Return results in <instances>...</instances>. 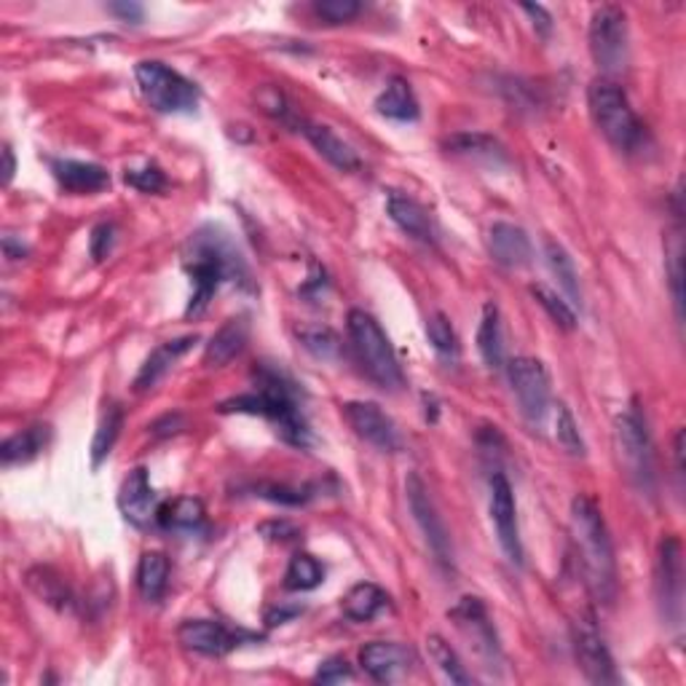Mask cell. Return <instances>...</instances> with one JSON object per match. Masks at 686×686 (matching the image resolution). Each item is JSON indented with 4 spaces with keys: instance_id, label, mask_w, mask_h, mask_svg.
Masks as SVG:
<instances>
[{
    "instance_id": "74e56055",
    "label": "cell",
    "mask_w": 686,
    "mask_h": 686,
    "mask_svg": "<svg viewBox=\"0 0 686 686\" xmlns=\"http://www.w3.org/2000/svg\"><path fill=\"white\" fill-rule=\"evenodd\" d=\"M531 295H534L536 303L547 312V317L558 325L560 330H574L576 328V314L571 308L569 301L560 298L558 293H552L545 284H531Z\"/></svg>"
},
{
    "instance_id": "7c38bea8",
    "label": "cell",
    "mask_w": 686,
    "mask_h": 686,
    "mask_svg": "<svg viewBox=\"0 0 686 686\" xmlns=\"http://www.w3.org/2000/svg\"><path fill=\"white\" fill-rule=\"evenodd\" d=\"M682 542L678 536L668 534L660 542L657 552V590H660V604L665 611V620L678 625L682 620V596H684V560Z\"/></svg>"
},
{
    "instance_id": "ffe728a7",
    "label": "cell",
    "mask_w": 686,
    "mask_h": 686,
    "mask_svg": "<svg viewBox=\"0 0 686 686\" xmlns=\"http://www.w3.org/2000/svg\"><path fill=\"white\" fill-rule=\"evenodd\" d=\"M488 253L499 266L523 268L531 263L529 233L512 223H494L488 231Z\"/></svg>"
},
{
    "instance_id": "c3c4849f",
    "label": "cell",
    "mask_w": 686,
    "mask_h": 686,
    "mask_svg": "<svg viewBox=\"0 0 686 686\" xmlns=\"http://www.w3.org/2000/svg\"><path fill=\"white\" fill-rule=\"evenodd\" d=\"M107 11H111L113 16H118L122 22H127V25H140L142 16H145V9H142L140 3H127V0H122V3H111L107 5Z\"/></svg>"
},
{
    "instance_id": "d6986e66",
    "label": "cell",
    "mask_w": 686,
    "mask_h": 686,
    "mask_svg": "<svg viewBox=\"0 0 686 686\" xmlns=\"http://www.w3.org/2000/svg\"><path fill=\"white\" fill-rule=\"evenodd\" d=\"M295 127H298V131H303V137L312 142L314 151H317L319 156L325 158V162L333 164L335 169H341V172H357L359 169V164L363 162H359L357 151H354V148L348 145L343 137L335 135V131L330 127H325V124L306 122V118L295 122Z\"/></svg>"
},
{
    "instance_id": "7402d4cb",
    "label": "cell",
    "mask_w": 686,
    "mask_h": 686,
    "mask_svg": "<svg viewBox=\"0 0 686 686\" xmlns=\"http://www.w3.org/2000/svg\"><path fill=\"white\" fill-rule=\"evenodd\" d=\"M247 339L250 322L244 314L226 319V322L215 330V335L209 339L207 346H204V365H209V368H223V365L231 363L237 354H242V348L247 346Z\"/></svg>"
},
{
    "instance_id": "681fc988",
    "label": "cell",
    "mask_w": 686,
    "mask_h": 686,
    "mask_svg": "<svg viewBox=\"0 0 686 686\" xmlns=\"http://www.w3.org/2000/svg\"><path fill=\"white\" fill-rule=\"evenodd\" d=\"M671 284H673V298H676V312H678V317H682V303H684V295H682V244H676V250H673V255H671Z\"/></svg>"
},
{
    "instance_id": "cb8c5ba5",
    "label": "cell",
    "mask_w": 686,
    "mask_h": 686,
    "mask_svg": "<svg viewBox=\"0 0 686 686\" xmlns=\"http://www.w3.org/2000/svg\"><path fill=\"white\" fill-rule=\"evenodd\" d=\"M386 213L394 220V226H397L399 231L408 233V237H414L416 242L434 244L432 220H429L427 209L421 207L416 199L405 196V193H399V191H389Z\"/></svg>"
},
{
    "instance_id": "2e32d148",
    "label": "cell",
    "mask_w": 686,
    "mask_h": 686,
    "mask_svg": "<svg viewBox=\"0 0 686 686\" xmlns=\"http://www.w3.org/2000/svg\"><path fill=\"white\" fill-rule=\"evenodd\" d=\"M450 620L456 622V627L461 631V636L470 641V646L478 655L488 657H499V644H496V633L494 625L488 620V611H485L483 600L474 598V596H465L454 609L448 611Z\"/></svg>"
},
{
    "instance_id": "8992f818",
    "label": "cell",
    "mask_w": 686,
    "mask_h": 686,
    "mask_svg": "<svg viewBox=\"0 0 686 686\" xmlns=\"http://www.w3.org/2000/svg\"><path fill=\"white\" fill-rule=\"evenodd\" d=\"M135 78L148 105L158 113H188L199 105V86L158 60L135 65Z\"/></svg>"
},
{
    "instance_id": "277c9868",
    "label": "cell",
    "mask_w": 686,
    "mask_h": 686,
    "mask_svg": "<svg viewBox=\"0 0 686 686\" xmlns=\"http://www.w3.org/2000/svg\"><path fill=\"white\" fill-rule=\"evenodd\" d=\"M346 328L365 376H368L376 386L384 389V392H397V389H403L405 376L403 368H399V359L397 354H394L392 341H389L384 328L376 322L373 314L363 312V308H352L346 319Z\"/></svg>"
},
{
    "instance_id": "db71d44e",
    "label": "cell",
    "mask_w": 686,
    "mask_h": 686,
    "mask_svg": "<svg viewBox=\"0 0 686 686\" xmlns=\"http://www.w3.org/2000/svg\"><path fill=\"white\" fill-rule=\"evenodd\" d=\"M14 172H16L14 151H11V145H3V182L5 186H11V180H14Z\"/></svg>"
},
{
    "instance_id": "e575fe53",
    "label": "cell",
    "mask_w": 686,
    "mask_h": 686,
    "mask_svg": "<svg viewBox=\"0 0 686 686\" xmlns=\"http://www.w3.org/2000/svg\"><path fill=\"white\" fill-rule=\"evenodd\" d=\"M427 651H429V660L440 668V673H443L450 684H461V686L472 684V676L467 673V668L461 665L459 655H456L454 646L445 641L443 636L432 633V636L427 638Z\"/></svg>"
},
{
    "instance_id": "83f0119b",
    "label": "cell",
    "mask_w": 686,
    "mask_h": 686,
    "mask_svg": "<svg viewBox=\"0 0 686 686\" xmlns=\"http://www.w3.org/2000/svg\"><path fill=\"white\" fill-rule=\"evenodd\" d=\"M478 352L488 368H505V333H501V314L496 303L483 306V317L478 325Z\"/></svg>"
},
{
    "instance_id": "4316f807",
    "label": "cell",
    "mask_w": 686,
    "mask_h": 686,
    "mask_svg": "<svg viewBox=\"0 0 686 686\" xmlns=\"http://www.w3.org/2000/svg\"><path fill=\"white\" fill-rule=\"evenodd\" d=\"M25 585L36 593L43 604L54 606L56 611H73L76 609V596H73L71 585L56 574L49 566H36L25 574Z\"/></svg>"
},
{
    "instance_id": "60d3db41",
    "label": "cell",
    "mask_w": 686,
    "mask_h": 686,
    "mask_svg": "<svg viewBox=\"0 0 686 686\" xmlns=\"http://www.w3.org/2000/svg\"><path fill=\"white\" fill-rule=\"evenodd\" d=\"M314 11L328 25H343V22H352L363 11V5L357 0H317Z\"/></svg>"
},
{
    "instance_id": "8fae6325",
    "label": "cell",
    "mask_w": 686,
    "mask_h": 686,
    "mask_svg": "<svg viewBox=\"0 0 686 686\" xmlns=\"http://www.w3.org/2000/svg\"><path fill=\"white\" fill-rule=\"evenodd\" d=\"M346 424L354 429L359 440H365L368 445H373L376 450H384V454H397L403 448V437H399V429L392 421V416L384 414V408L376 403H365V399H354L341 408Z\"/></svg>"
},
{
    "instance_id": "4dcf8cb0",
    "label": "cell",
    "mask_w": 686,
    "mask_h": 686,
    "mask_svg": "<svg viewBox=\"0 0 686 686\" xmlns=\"http://www.w3.org/2000/svg\"><path fill=\"white\" fill-rule=\"evenodd\" d=\"M169 585V558L158 550L142 552L137 563V590L145 600L156 604L164 598Z\"/></svg>"
},
{
    "instance_id": "6da1fadb",
    "label": "cell",
    "mask_w": 686,
    "mask_h": 686,
    "mask_svg": "<svg viewBox=\"0 0 686 686\" xmlns=\"http://www.w3.org/2000/svg\"><path fill=\"white\" fill-rule=\"evenodd\" d=\"M188 247H191V255H188L186 271L191 277L193 293L191 301H188L186 317L204 314V308L209 306V301L215 298V293L226 279H231V282H250L244 257L239 255L231 237L223 228L204 226L202 231L193 233Z\"/></svg>"
},
{
    "instance_id": "836d02e7",
    "label": "cell",
    "mask_w": 686,
    "mask_h": 686,
    "mask_svg": "<svg viewBox=\"0 0 686 686\" xmlns=\"http://www.w3.org/2000/svg\"><path fill=\"white\" fill-rule=\"evenodd\" d=\"M445 148L459 156H470V158H485V162H505V148L488 135H480V131H461V135H454L445 140Z\"/></svg>"
},
{
    "instance_id": "30bf717a",
    "label": "cell",
    "mask_w": 686,
    "mask_h": 686,
    "mask_svg": "<svg viewBox=\"0 0 686 686\" xmlns=\"http://www.w3.org/2000/svg\"><path fill=\"white\" fill-rule=\"evenodd\" d=\"M405 494H408V507L414 512V520L419 523L421 534H424L429 550H432L434 560H437L443 569H454V545H450V534L445 529L443 514L434 507L432 496H429L424 480L419 474H408L405 480Z\"/></svg>"
},
{
    "instance_id": "8d00e7d4",
    "label": "cell",
    "mask_w": 686,
    "mask_h": 686,
    "mask_svg": "<svg viewBox=\"0 0 686 686\" xmlns=\"http://www.w3.org/2000/svg\"><path fill=\"white\" fill-rule=\"evenodd\" d=\"M427 339L443 359H448V363L459 359V335H456L454 325L445 314L437 312L427 319Z\"/></svg>"
},
{
    "instance_id": "1f68e13d",
    "label": "cell",
    "mask_w": 686,
    "mask_h": 686,
    "mask_svg": "<svg viewBox=\"0 0 686 686\" xmlns=\"http://www.w3.org/2000/svg\"><path fill=\"white\" fill-rule=\"evenodd\" d=\"M545 257H547V266H550L552 277L558 279L560 290L566 293V298H569V303H574V306H580L582 290H580V274H576L574 257L566 253L563 244L552 242V239H547L545 242Z\"/></svg>"
},
{
    "instance_id": "d590c367",
    "label": "cell",
    "mask_w": 686,
    "mask_h": 686,
    "mask_svg": "<svg viewBox=\"0 0 686 686\" xmlns=\"http://www.w3.org/2000/svg\"><path fill=\"white\" fill-rule=\"evenodd\" d=\"M325 569L317 558L308 556V552H298V556L290 558L288 571H284V587L295 593L314 590V587L322 585Z\"/></svg>"
},
{
    "instance_id": "f907efd6",
    "label": "cell",
    "mask_w": 686,
    "mask_h": 686,
    "mask_svg": "<svg viewBox=\"0 0 686 686\" xmlns=\"http://www.w3.org/2000/svg\"><path fill=\"white\" fill-rule=\"evenodd\" d=\"M520 9L525 11V14L531 16V20H534V27H536V33H539L542 38H547L552 33V16L547 14V9L545 5H534V3H523L520 5Z\"/></svg>"
},
{
    "instance_id": "ab89813d",
    "label": "cell",
    "mask_w": 686,
    "mask_h": 686,
    "mask_svg": "<svg viewBox=\"0 0 686 686\" xmlns=\"http://www.w3.org/2000/svg\"><path fill=\"white\" fill-rule=\"evenodd\" d=\"M556 437L560 443V448L571 456H585V440H582L580 427H576L574 416H571L569 405L558 403V414H556Z\"/></svg>"
},
{
    "instance_id": "603a6c76",
    "label": "cell",
    "mask_w": 686,
    "mask_h": 686,
    "mask_svg": "<svg viewBox=\"0 0 686 686\" xmlns=\"http://www.w3.org/2000/svg\"><path fill=\"white\" fill-rule=\"evenodd\" d=\"M51 172H54L56 182L67 193H78V196H84V193H100L111 186V175L100 164L60 158V162H51Z\"/></svg>"
},
{
    "instance_id": "e0dca14e",
    "label": "cell",
    "mask_w": 686,
    "mask_h": 686,
    "mask_svg": "<svg viewBox=\"0 0 686 686\" xmlns=\"http://www.w3.org/2000/svg\"><path fill=\"white\" fill-rule=\"evenodd\" d=\"M118 510H122L124 520H129L137 529H145L156 520L158 499L145 467H137L124 478L122 488H118Z\"/></svg>"
},
{
    "instance_id": "ac0fdd59",
    "label": "cell",
    "mask_w": 686,
    "mask_h": 686,
    "mask_svg": "<svg viewBox=\"0 0 686 686\" xmlns=\"http://www.w3.org/2000/svg\"><path fill=\"white\" fill-rule=\"evenodd\" d=\"M359 665L373 682L392 684L414 665V651L394 641H370L359 649Z\"/></svg>"
},
{
    "instance_id": "7bdbcfd3",
    "label": "cell",
    "mask_w": 686,
    "mask_h": 686,
    "mask_svg": "<svg viewBox=\"0 0 686 686\" xmlns=\"http://www.w3.org/2000/svg\"><path fill=\"white\" fill-rule=\"evenodd\" d=\"M257 105H261V111L268 113V116L293 124V111H290L288 105V97H284L282 89H277V86H263V89L257 91Z\"/></svg>"
},
{
    "instance_id": "816d5d0a",
    "label": "cell",
    "mask_w": 686,
    "mask_h": 686,
    "mask_svg": "<svg viewBox=\"0 0 686 686\" xmlns=\"http://www.w3.org/2000/svg\"><path fill=\"white\" fill-rule=\"evenodd\" d=\"M3 253L9 261H22V257H27L30 250H27L22 242H16V239L9 233V237H3Z\"/></svg>"
},
{
    "instance_id": "44dd1931",
    "label": "cell",
    "mask_w": 686,
    "mask_h": 686,
    "mask_svg": "<svg viewBox=\"0 0 686 686\" xmlns=\"http://www.w3.org/2000/svg\"><path fill=\"white\" fill-rule=\"evenodd\" d=\"M193 343H199V335H182V339L158 343V346L148 354L145 363H142L140 373H137L135 392H148V389L156 386L158 381H162L164 376L175 368L177 359H180L182 354L193 346Z\"/></svg>"
},
{
    "instance_id": "ba28073f",
    "label": "cell",
    "mask_w": 686,
    "mask_h": 686,
    "mask_svg": "<svg viewBox=\"0 0 686 686\" xmlns=\"http://www.w3.org/2000/svg\"><path fill=\"white\" fill-rule=\"evenodd\" d=\"M627 14L620 5H598L590 16V30H587V43H590L593 62L604 78L611 73H620L627 65Z\"/></svg>"
},
{
    "instance_id": "3957f363",
    "label": "cell",
    "mask_w": 686,
    "mask_h": 686,
    "mask_svg": "<svg viewBox=\"0 0 686 686\" xmlns=\"http://www.w3.org/2000/svg\"><path fill=\"white\" fill-rule=\"evenodd\" d=\"M571 539H574L580 563L585 569L587 587L598 604L611 606L617 598V558L606 529L604 512L587 496L571 501Z\"/></svg>"
},
{
    "instance_id": "f546056e",
    "label": "cell",
    "mask_w": 686,
    "mask_h": 686,
    "mask_svg": "<svg viewBox=\"0 0 686 686\" xmlns=\"http://www.w3.org/2000/svg\"><path fill=\"white\" fill-rule=\"evenodd\" d=\"M376 111L384 118H392V122H416L419 118V100H416L414 89L405 78L394 76L376 100Z\"/></svg>"
},
{
    "instance_id": "f35d334b",
    "label": "cell",
    "mask_w": 686,
    "mask_h": 686,
    "mask_svg": "<svg viewBox=\"0 0 686 686\" xmlns=\"http://www.w3.org/2000/svg\"><path fill=\"white\" fill-rule=\"evenodd\" d=\"M298 339L319 359H335L341 354V339L330 328H301Z\"/></svg>"
},
{
    "instance_id": "7a4b0ae2",
    "label": "cell",
    "mask_w": 686,
    "mask_h": 686,
    "mask_svg": "<svg viewBox=\"0 0 686 686\" xmlns=\"http://www.w3.org/2000/svg\"><path fill=\"white\" fill-rule=\"evenodd\" d=\"M257 389L250 394L226 399L220 405V414H250L263 416L277 427L284 443L295 448H308L312 445V429H308L306 416H303L298 403V389L284 373L271 368L257 370Z\"/></svg>"
},
{
    "instance_id": "ee69618b",
    "label": "cell",
    "mask_w": 686,
    "mask_h": 686,
    "mask_svg": "<svg viewBox=\"0 0 686 686\" xmlns=\"http://www.w3.org/2000/svg\"><path fill=\"white\" fill-rule=\"evenodd\" d=\"M354 676L352 665H348L343 657H330V660H325L322 665H319V671L314 673V682L319 684H341V682H348V678Z\"/></svg>"
},
{
    "instance_id": "9c48e42d",
    "label": "cell",
    "mask_w": 686,
    "mask_h": 686,
    "mask_svg": "<svg viewBox=\"0 0 686 686\" xmlns=\"http://www.w3.org/2000/svg\"><path fill=\"white\" fill-rule=\"evenodd\" d=\"M512 394L520 405V414L529 424H542L550 410V376L545 365L534 357H514L507 365Z\"/></svg>"
},
{
    "instance_id": "d4e9b609",
    "label": "cell",
    "mask_w": 686,
    "mask_h": 686,
    "mask_svg": "<svg viewBox=\"0 0 686 686\" xmlns=\"http://www.w3.org/2000/svg\"><path fill=\"white\" fill-rule=\"evenodd\" d=\"M51 440V427L49 424H33L22 432L11 434L3 445H0V465L9 470V467L30 465L33 459L43 454L46 445Z\"/></svg>"
},
{
    "instance_id": "b9f144b4",
    "label": "cell",
    "mask_w": 686,
    "mask_h": 686,
    "mask_svg": "<svg viewBox=\"0 0 686 686\" xmlns=\"http://www.w3.org/2000/svg\"><path fill=\"white\" fill-rule=\"evenodd\" d=\"M124 180H127V186L142 193H162L167 188V175L156 164H145L142 169H127Z\"/></svg>"
},
{
    "instance_id": "5b68a950",
    "label": "cell",
    "mask_w": 686,
    "mask_h": 686,
    "mask_svg": "<svg viewBox=\"0 0 686 686\" xmlns=\"http://www.w3.org/2000/svg\"><path fill=\"white\" fill-rule=\"evenodd\" d=\"M587 107L596 127L617 151L633 153L644 140V124L633 111L627 91L611 78H596L587 89Z\"/></svg>"
},
{
    "instance_id": "f5cc1de1",
    "label": "cell",
    "mask_w": 686,
    "mask_h": 686,
    "mask_svg": "<svg viewBox=\"0 0 686 686\" xmlns=\"http://www.w3.org/2000/svg\"><path fill=\"white\" fill-rule=\"evenodd\" d=\"M295 614H301V609L298 606H293V609H271L266 614V622L268 625H282V622H288V620H293Z\"/></svg>"
},
{
    "instance_id": "9a60e30c",
    "label": "cell",
    "mask_w": 686,
    "mask_h": 686,
    "mask_svg": "<svg viewBox=\"0 0 686 686\" xmlns=\"http://www.w3.org/2000/svg\"><path fill=\"white\" fill-rule=\"evenodd\" d=\"M244 638H255L250 633L228 631L217 620H186L177 627V641L188 651H196L202 657H226L228 651L237 649Z\"/></svg>"
},
{
    "instance_id": "484cf974",
    "label": "cell",
    "mask_w": 686,
    "mask_h": 686,
    "mask_svg": "<svg viewBox=\"0 0 686 686\" xmlns=\"http://www.w3.org/2000/svg\"><path fill=\"white\" fill-rule=\"evenodd\" d=\"M156 523L167 531H182V534H196L207 523V512H204L202 499L196 496H177V499L164 501L158 507Z\"/></svg>"
},
{
    "instance_id": "4fadbf2b",
    "label": "cell",
    "mask_w": 686,
    "mask_h": 686,
    "mask_svg": "<svg viewBox=\"0 0 686 686\" xmlns=\"http://www.w3.org/2000/svg\"><path fill=\"white\" fill-rule=\"evenodd\" d=\"M491 520H494L496 539H499L505 556L514 566L523 563V545H520V529H518V507H514L512 485L507 474L496 472L491 478Z\"/></svg>"
},
{
    "instance_id": "7dc6e473",
    "label": "cell",
    "mask_w": 686,
    "mask_h": 686,
    "mask_svg": "<svg viewBox=\"0 0 686 686\" xmlns=\"http://www.w3.org/2000/svg\"><path fill=\"white\" fill-rule=\"evenodd\" d=\"M257 531H261L266 539H274V542H290L301 536V529L290 523V520H268V523L257 525Z\"/></svg>"
},
{
    "instance_id": "f1b7e54d",
    "label": "cell",
    "mask_w": 686,
    "mask_h": 686,
    "mask_svg": "<svg viewBox=\"0 0 686 686\" xmlns=\"http://www.w3.org/2000/svg\"><path fill=\"white\" fill-rule=\"evenodd\" d=\"M389 606V596L373 582H359L341 600L343 617L352 622H370Z\"/></svg>"
},
{
    "instance_id": "52a82bcc",
    "label": "cell",
    "mask_w": 686,
    "mask_h": 686,
    "mask_svg": "<svg viewBox=\"0 0 686 686\" xmlns=\"http://www.w3.org/2000/svg\"><path fill=\"white\" fill-rule=\"evenodd\" d=\"M614 437L627 480H631L641 494H655V445H651L649 429H646L641 414H638V410H627V414L617 416Z\"/></svg>"
},
{
    "instance_id": "5bb4252c",
    "label": "cell",
    "mask_w": 686,
    "mask_h": 686,
    "mask_svg": "<svg viewBox=\"0 0 686 686\" xmlns=\"http://www.w3.org/2000/svg\"><path fill=\"white\" fill-rule=\"evenodd\" d=\"M574 657L580 662L582 673L590 684L606 686V684H617L620 676H617V668H614V657H611L609 646L604 644V638L598 636V631L587 622H580L574 625Z\"/></svg>"
},
{
    "instance_id": "d6a6232c",
    "label": "cell",
    "mask_w": 686,
    "mask_h": 686,
    "mask_svg": "<svg viewBox=\"0 0 686 686\" xmlns=\"http://www.w3.org/2000/svg\"><path fill=\"white\" fill-rule=\"evenodd\" d=\"M124 427V410L118 403H111L105 410H102V419L97 424L94 440H91V467L100 470L102 461H107V456L116 448V440L122 434Z\"/></svg>"
},
{
    "instance_id": "bcb514c9",
    "label": "cell",
    "mask_w": 686,
    "mask_h": 686,
    "mask_svg": "<svg viewBox=\"0 0 686 686\" xmlns=\"http://www.w3.org/2000/svg\"><path fill=\"white\" fill-rule=\"evenodd\" d=\"M257 496L268 501H279V505H293L298 507L308 499V494H303L298 488H288V485H257Z\"/></svg>"
},
{
    "instance_id": "f6af8a7d",
    "label": "cell",
    "mask_w": 686,
    "mask_h": 686,
    "mask_svg": "<svg viewBox=\"0 0 686 686\" xmlns=\"http://www.w3.org/2000/svg\"><path fill=\"white\" fill-rule=\"evenodd\" d=\"M113 244H116V226H113V223H100V226L91 231L89 239L91 257H94V261H105V257L111 255Z\"/></svg>"
}]
</instances>
